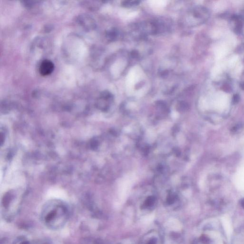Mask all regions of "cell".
<instances>
[{
    "label": "cell",
    "mask_w": 244,
    "mask_h": 244,
    "mask_svg": "<svg viewBox=\"0 0 244 244\" xmlns=\"http://www.w3.org/2000/svg\"><path fill=\"white\" fill-rule=\"evenodd\" d=\"M70 215V210L65 204L54 201L44 206L40 213V219L45 227L52 230H58L66 224Z\"/></svg>",
    "instance_id": "6da1fadb"
},
{
    "label": "cell",
    "mask_w": 244,
    "mask_h": 244,
    "mask_svg": "<svg viewBox=\"0 0 244 244\" xmlns=\"http://www.w3.org/2000/svg\"><path fill=\"white\" fill-rule=\"evenodd\" d=\"M54 68V64L52 61L49 60H43L40 66V74L43 76L49 75L52 73Z\"/></svg>",
    "instance_id": "7a4b0ae2"
},
{
    "label": "cell",
    "mask_w": 244,
    "mask_h": 244,
    "mask_svg": "<svg viewBox=\"0 0 244 244\" xmlns=\"http://www.w3.org/2000/svg\"><path fill=\"white\" fill-rule=\"evenodd\" d=\"M13 244H34L25 236H19L14 241Z\"/></svg>",
    "instance_id": "3957f363"
},
{
    "label": "cell",
    "mask_w": 244,
    "mask_h": 244,
    "mask_svg": "<svg viewBox=\"0 0 244 244\" xmlns=\"http://www.w3.org/2000/svg\"><path fill=\"white\" fill-rule=\"evenodd\" d=\"M118 35V30L114 29L108 30L106 33V37L110 41H114L117 38Z\"/></svg>",
    "instance_id": "277c9868"
},
{
    "label": "cell",
    "mask_w": 244,
    "mask_h": 244,
    "mask_svg": "<svg viewBox=\"0 0 244 244\" xmlns=\"http://www.w3.org/2000/svg\"><path fill=\"white\" fill-rule=\"evenodd\" d=\"M139 1H125L122 2V5L124 7H131L140 4Z\"/></svg>",
    "instance_id": "5b68a950"
},
{
    "label": "cell",
    "mask_w": 244,
    "mask_h": 244,
    "mask_svg": "<svg viewBox=\"0 0 244 244\" xmlns=\"http://www.w3.org/2000/svg\"><path fill=\"white\" fill-rule=\"evenodd\" d=\"M154 198L150 197L148 198L146 202V206H150L152 205V204L154 203Z\"/></svg>",
    "instance_id": "8992f818"
},
{
    "label": "cell",
    "mask_w": 244,
    "mask_h": 244,
    "mask_svg": "<svg viewBox=\"0 0 244 244\" xmlns=\"http://www.w3.org/2000/svg\"><path fill=\"white\" fill-rule=\"evenodd\" d=\"M240 100V97L238 95H235L233 96V102L234 104H236L239 102Z\"/></svg>",
    "instance_id": "52a82bcc"
},
{
    "label": "cell",
    "mask_w": 244,
    "mask_h": 244,
    "mask_svg": "<svg viewBox=\"0 0 244 244\" xmlns=\"http://www.w3.org/2000/svg\"><path fill=\"white\" fill-rule=\"evenodd\" d=\"M131 56L133 58H137L138 57L139 54H138V53L136 51H133L131 53Z\"/></svg>",
    "instance_id": "ba28073f"
},
{
    "label": "cell",
    "mask_w": 244,
    "mask_h": 244,
    "mask_svg": "<svg viewBox=\"0 0 244 244\" xmlns=\"http://www.w3.org/2000/svg\"><path fill=\"white\" fill-rule=\"evenodd\" d=\"M156 240L155 239H153L151 240L147 244H156Z\"/></svg>",
    "instance_id": "9c48e42d"
},
{
    "label": "cell",
    "mask_w": 244,
    "mask_h": 244,
    "mask_svg": "<svg viewBox=\"0 0 244 244\" xmlns=\"http://www.w3.org/2000/svg\"><path fill=\"white\" fill-rule=\"evenodd\" d=\"M241 88H242V89L244 90V83H242V84L241 85Z\"/></svg>",
    "instance_id": "30bf717a"
}]
</instances>
